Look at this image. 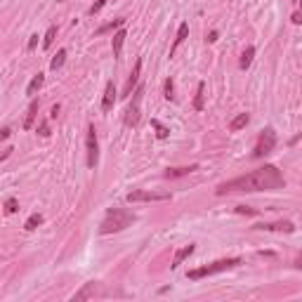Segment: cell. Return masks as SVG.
<instances>
[{"label":"cell","instance_id":"1","mask_svg":"<svg viewBox=\"0 0 302 302\" xmlns=\"http://www.w3.org/2000/svg\"><path fill=\"white\" fill-rule=\"evenodd\" d=\"M286 187V180L283 175L278 172L276 165H262L257 170H250L241 177H234V180H227L218 184L215 193L218 196H224V193H255V192H274V189H283Z\"/></svg>","mask_w":302,"mask_h":302},{"label":"cell","instance_id":"2","mask_svg":"<svg viewBox=\"0 0 302 302\" xmlns=\"http://www.w3.org/2000/svg\"><path fill=\"white\" fill-rule=\"evenodd\" d=\"M133 222H135L133 213H128L123 208H111L107 213V218L99 224V234H116V231H123L125 227H130Z\"/></svg>","mask_w":302,"mask_h":302},{"label":"cell","instance_id":"3","mask_svg":"<svg viewBox=\"0 0 302 302\" xmlns=\"http://www.w3.org/2000/svg\"><path fill=\"white\" fill-rule=\"evenodd\" d=\"M241 265V257H227V260H215V262H210V265H203L198 267V269H192L187 278H192V281H198V278H206V276H213V274H222V272H227V269H234V267Z\"/></svg>","mask_w":302,"mask_h":302},{"label":"cell","instance_id":"4","mask_svg":"<svg viewBox=\"0 0 302 302\" xmlns=\"http://www.w3.org/2000/svg\"><path fill=\"white\" fill-rule=\"evenodd\" d=\"M142 97H144V87L139 85L133 92V102H130V107L125 109V116H123V123H125L128 128H135V125L139 123V116H142Z\"/></svg>","mask_w":302,"mask_h":302},{"label":"cell","instance_id":"5","mask_svg":"<svg viewBox=\"0 0 302 302\" xmlns=\"http://www.w3.org/2000/svg\"><path fill=\"white\" fill-rule=\"evenodd\" d=\"M274 146H276V133H274L272 128H265V130L260 133V137H257V142H255L253 158H262V156H267V154H272Z\"/></svg>","mask_w":302,"mask_h":302},{"label":"cell","instance_id":"6","mask_svg":"<svg viewBox=\"0 0 302 302\" xmlns=\"http://www.w3.org/2000/svg\"><path fill=\"white\" fill-rule=\"evenodd\" d=\"M128 203H154V201H170L168 192H146V189H137L125 196Z\"/></svg>","mask_w":302,"mask_h":302},{"label":"cell","instance_id":"7","mask_svg":"<svg viewBox=\"0 0 302 302\" xmlns=\"http://www.w3.org/2000/svg\"><path fill=\"white\" fill-rule=\"evenodd\" d=\"M85 154H87V168L95 170L99 163V146H97L95 125H87V139H85Z\"/></svg>","mask_w":302,"mask_h":302},{"label":"cell","instance_id":"8","mask_svg":"<svg viewBox=\"0 0 302 302\" xmlns=\"http://www.w3.org/2000/svg\"><path fill=\"white\" fill-rule=\"evenodd\" d=\"M97 295H107V290L102 288V283H97V281H90V283H85L83 288L78 290L76 295H73L71 300L73 302H81V300H87V298H97Z\"/></svg>","mask_w":302,"mask_h":302},{"label":"cell","instance_id":"9","mask_svg":"<svg viewBox=\"0 0 302 302\" xmlns=\"http://www.w3.org/2000/svg\"><path fill=\"white\" fill-rule=\"evenodd\" d=\"M255 229L260 231H283V234H293L295 231V224L283 220V222H262V224H255Z\"/></svg>","mask_w":302,"mask_h":302},{"label":"cell","instance_id":"10","mask_svg":"<svg viewBox=\"0 0 302 302\" xmlns=\"http://www.w3.org/2000/svg\"><path fill=\"white\" fill-rule=\"evenodd\" d=\"M139 71H142V59L135 61V69L133 73H130V78H128V83H125V87H123V95L121 97H130L137 90V81H139Z\"/></svg>","mask_w":302,"mask_h":302},{"label":"cell","instance_id":"11","mask_svg":"<svg viewBox=\"0 0 302 302\" xmlns=\"http://www.w3.org/2000/svg\"><path fill=\"white\" fill-rule=\"evenodd\" d=\"M113 104H116V85H113V81H109V83H107V87H104L102 111H111V109H113Z\"/></svg>","mask_w":302,"mask_h":302},{"label":"cell","instance_id":"12","mask_svg":"<svg viewBox=\"0 0 302 302\" xmlns=\"http://www.w3.org/2000/svg\"><path fill=\"white\" fill-rule=\"evenodd\" d=\"M187 36H189V24H187V22H182L180 28H177V36H175V43H172V48H170V57H172V55L177 52V48L187 40Z\"/></svg>","mask_w":302,"mask_h":302},{"label":"cell","instance_id":"13","mask_svg":"<svg viewBox=\"0 0 302 302\" xmlns=\"http://www.w3.org/2000/svg\"><path fill=\"white\" fill-rule=\"evenodd\" d=\"M36 116H38V99H33V102L28 104V109H26V116H24L22 128H24V130H31V128H33V121H36Z\"/></svg>","mask_w":302,"mask_h":302},{"label":"cell","instance_id":"14","mask_svg":"<svg viewBox=\"0 0 302 302\" xmlns=\"http://www.w3.org/2000/svg\"><path fill=\"white\" fill-rule=\"evenodd\" d=\"M125 38H128V33H125L123 28H118V31L113 33V43H111V48H113V57H116V59H121V52H123V43H125Z\"/></svg>","mask_w":302,"mask_h":302},{"label":"cell","instance_id":"15","mask_svg":"<svg viewBox=\"0 0 302 302\" xmlns=\"http://www.w3.org/2000/svg\"><path fill=\"white\" fill-rule=\"evenodd\" d=\"M192 253H193V243H189V246H182L180 250L175 253V257H172V265H170V267H172V269H177V267H180Z\"/></svg>","mask_w":302,"mask_h":302},{"label":"cell","instance_id":"16","mask_svg":"<svg viewBox=\"0 0 302 302\" xmlns=\"http://www.w3.org/2000/svg\"><path fill=\"white\" fill-rule=\"evenodd\" d=\"M193 170H198V165L193 163V165H184V168H168L163 175L168 177V180H172V177H184V175H192Z\"/></svg>","mask_w":302,"mask_h":302},{"label":"cell","instance_id":"17","mask_svg":"<svg viewBox=\"0 0 302 302\" xmlns=\"http://www.w3.org/2000/svg\"><path fill=\"white\" fill-rule=\"evenodd\" d=\"M43 83H45V76H43V73H38V76H33V81H31V83H28V87H26V95H36L38 90H40V87H43Z\"/></svg>","mask_w":302,"mask_h":302},{"label":"cell","instance_id":"18","mask_svg":"<svg viewBox=\"0 0 302 302\" xmlns=\"http://www.w3.org/2000/svg\"><path fill=\"white\" fill-rule=\"evenodd\" d=\"M248 121H250V118H248V113H239V116L229 123V130H231V133H239L241 128H246V125H248Z\"/></svg>","mask_w":302,"mask_h":302},{"label":"cell","instance_id":"19","mask_svg":"<svg viewBox=\"0 0 302 302\" xmlns=\"http://www.w3.org/2000/svg\"><path fill=\"white\" fill-rule=\"evenodd\" d=\"M253 57H255V48H253V45H248V48L243 50L239 66H241V69H248V66H250V61H253Z\"/></svg>","mask_w":302,"mask_h":302},{"label":"cell","instance_id":"20","mask_svg":"<svg viewBox=\"0 0 302 302\" xmlns=\"http://www.w3.org/2000/svg\"><path fill=\"white\" fill-rule=\"evenodd\" d=\"M151 125H154V130H156V137H158V139H168L170 130L161 121H158V118H151Z\"/></svg>","mask_w":302,"mask_h":302},{"label":"cell","instance_id":"21","mask_svg":"<svg viewBox=\"0 0 302 302\" xmlns=\"http://www.w3.org/2000/svg\"><path fill=\"white\" fill-rule=\"evenodd\" d=\"M38 224H43V215H40V213H33L31 218L26 220L24 229H26V231H33V229H36V227H38Z\"/></svg>","mask_w":302,"mask_h":302},{"label":"cell","instance_id":"22","mask_svg":"<svg viewBox=\"0 0 302 302\" xmlns=\"http://www.w3.org/2000/svg\"><path fill=\"white\" fill-rule=\"evenodd\" d=\"M64 59H66V50H59V52L55 55V59L50 61V69H52V71L61 69V66H64Z\"/></svg>","mask_w":302,"mask_h":302},{"label":"cell","instance_id":"23","mask_svg":"<svg viewBox=\"0 0 302 302\" xmlns=\"http://www.w3.org/2000/svg\"><path fill=\"white\" fill-rule=\"evenodd\" d=\"M203 92H206V83H198V90H196V99H193V109H196V111L203 109Z\"/></svg>","mask_w":302,"mask_h":302},{"label":"cell","instance_id":"24","mask_svg":"<svg viewBox=\"0 0 302 302\" xmlns=\"http://www.w3.org/2000/svg\"><path fill=\"white\" fill-rule=\"evenodd\" d=\"M55 36H57V26H50L48 31H45V38H43V48H45V50L52 48V43H55Z\"/></svg>","mask_w":302,"mask_h":302},{"label":"cell","instance_id":"25","mask_svg":"<svg viewBox=\"0 0 302 302\" xmlns=\"http://www.w3.org/2000/svg\"><path fill=\"white\" fill-rule=\"evenodd\" d=\"M123 24H125V19H113L109 24H104L102 28H97V33H107V31H113V28H121Z\"/></svg>","mask_w":302,"mask_h":302},{"label":"cell","instance_id":"26","mask_svg":"<svg viewBox=\"0 0 302 302\" xmlns=\"http://www.w3.org/2000/svg\"><path fill=\"white\" fill-rule=\"evenodd\" d=\"M17 210H19V203H17V198H7V201H5V213H7V215H14Z\"/></svg>","mask_w":302,"mask_h":302},{"label":"cell","instance_id":"27","mask_svg":"<svg viewBox=\"0 0 302 302\" xmlns=\"http://www.w3.org/2000/svg\"><path fill=\"white\" fill-rule=\"evenodd\" d=\"M165 99H168V102H172V99H175V85H172V81H165Z\"/></svg>","mask_w":302,"mask_h":302},{"label":"cell","instance_id":"28","mask_svg":"<svg viewBox=\"0 0 302 302\" xmlns=\"http://www.w3.org/2000/svg\"><path fill=\"white\" fill-rule=\"evenodd\" d=\"M104 5H107V0H97L95 5H92V7H90V10H87V14H92V17H95V14L99 12V10H102V7H104Z\"/></svg>","mask_w":302,"mask_h":302},{"label":"cell","instance_id":"29","mask_svg":"<svg viewBox=\"0 0 302 302\" xmlns=\"http://www.w3.org/2000/svg\"><path fill=\"white\" fill-rule=\"evenodd\" d=\"M236 213H241V215H255L257 210H253V208H248V206H239L236 208Z\"/></svg>","mask_w":302,"mask_h":302},{"label":"cell","instance_id":"30","mask_svg":"<svg viewBox=\"0 0 302 302\" xmlns=\"http://www.w3.org/2000/svg\"><path fill=\"white\" fill-rule=\"evenodd\" d=\"M38 133H40V137H48V135H50L48 123H40V128H38Z\"/></svg>","mask_w":302,"mask_h":302},{"label":"cell","instance_id":"31","mask_svg":"<svg viewBox=\"0 0 302 302\" xmlns=\"http://www.w3.org/2000/svg\"><path fill=\"white\" fill-rule=\"evenodd\" d=\"M293 265L298 267V269H302V253H298V255H295V260H293Z\"/></svg>","mask_w":302,"mask_h":302},{"label":"cell","instance_id":"32","mask_svg":"<svg viewBox=\"0 0 302 302\" xmlns=\"http://www.w3.org/2000/svg\"><path fill=\"white\" fill-rule=\"evenodd\" d=\"M290 19H293V24H302V12H295Z\"/></svg>","mask_w":302,"mask_h":302},{"label":"cell","instance_id":"33","mask_svg":"<svg viewBox=\"0 0 302 302\" xmlns=\"http://www.w3.org/2000/svg\"><path fill=\"white\" fill-rule=\"evenodd\" d=\"M38 45V36H31L28 38V50H33Z\"/></svg>","mask_w":302,"mask_h":302},{"label":"cell","instance_id":"34","mask_svg":"<svg viewBox=\"0 0 302 302\" xmlns=\"http://www.w3.org/2000/svg\"><path fill=\"white\" fill-rule=\"evenodd\" d=\"M57 113H59V104H55L52 111H50V118H57Z\"/></svg>","mask_w":302,"mask_h":302},{"label":"cell","instance_id":"35","mask_svg":"<svg viewBox=\"0 0 302 302\" xmlns=\"http://www.w3.org/2000/svg\"><path fill=\"white\" fill-rule=\"evenodd\" d=\"M10 135H12V130H10V128H2V133H0V137H2V139H7Z\"/></svg>","mask_w":302,"mask_h":302},{"label":"cell","instance_id":"36","mask_svg":"<svg viewBox=\"0 0 302 302\" xmlns=\"http://www.w3.org/2000/svg\"><path fill=\"white\" fill-rule=\"evenodd\" d=\"M208 40L215 43V40H218V31H210V33H208Z\"/></svg>","mask_w":302,"mask_h":302},{"label":"cell","instance_id":"37","mask_svg":"<svg viewBox=\"0 0 302 302\" xmlns=\"http://www.w3.org/2000/svg\"><path fill=\"white\" fill-rule=\"evenodd\" d=\"M57 2H64V0H57Z\"/></svg>","mask_w":302,"mask_h":302},{"label":"cell","instance_id":"38","mask_svg":"<svg viewBox=\"0 0 302 302\" xmlns=\"http://www.w3.org/2000/svg\"><path fill=\"white\" fill-rule=\"evenodd\" d=\"M298 2H302V0H298Z\"/></svg>","mask_w":302,"mask_h":302}]
</instances>
